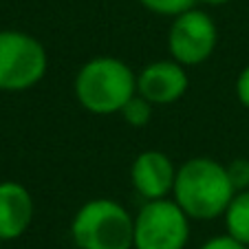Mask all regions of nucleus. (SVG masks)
I'll list each match as a JSON object with an SVG mask.
<instances>
[{"instance_id": "nucleus-1", "label": "nucleus", "mask_w": 249, "mask_h": 249, "mask_svg": "<svg viewBox=\"0 0 249 249\" xmlns=\"http://www.w3.org/2000/svg\"><path fill=\"white\" fill-rule=\"evenodd\" d=\"M172 192L174 201L190 218L210 221L225 214L236 190L231 188L225 165L207 157H196L177 170Z\"/></svg>"}, {"instance_id": "nucleus-2", "label": "nucleus", "mask_w": 249, "mask_h": 249, "mask_svg": "<svg viewBox=\"0 0 249 249\" xmlns=\"http://www.w3.org/2000/svg\"><path fill=\"white\" fill-rule=\"evenodd\" d=\"M137 93V77L117 57H93L75 77V95L89 113L113 115Z\"/></svg>"}, {"instance_id": "nucleus-3", "label": "nucleus", "mask_w": 249, "mask_h": 249, "mask_svg": "<svg viewBox=\"0 0 249 249\" xmlns=\"http://www.w3.org/2000/svg\"><path fill=\"white\" fill-rule=\"evenodd\" d=\"M71 234L82 249H130L135 247V218L119 203L95 198L80 207Z\"/></svg>"}, {"instance_id": "nucleus-4", "label": "nucleus", "mask_w": 249, "mask_h": 249, "mask_svg": "<svg viewBox=\"0 0 249 249\" xmlns=\"http://www.w3.org/2000/svg\"><path fill=\"white\" fill-rule=\"evenodd\" d=\"M47 73V53L22 31H0V90H27Z\"/></svg>"}, {"instance_id": "nucleus-5", "label": "nucleus", "mask_w": 249, "mask_h": 249, "mask_svg": "<svg viewBox=\"0 0 249 249\" xmlns=\"http://www.w3.org/2000/svg\"><path fill=\"white\" fill-rule=\"evenodd\" d=\"M188 221L177 201H148L135 218V249H183L190 236Z\"/></svg>"}, {"instance_id": "nucleus-6", "label": "nucleus", "mask_w": 249, "mask_h": 249, "mask_svg": "<svg viewBox=\"0 0 249 249\" xmlns=\"http://www.w3.org/2000/svg\"><path fill=\"white\" fill-rule=\"evenodd\" d=\"M216 47V27L205 11L188 9L177 16L168 33V49L179 64H201Z\"/></svg>"}, {"instance_id": "nucleus-7", "label": "nucleus", "mask_w": 249, "mask_h": 249, "mask_svg": "<svg viewBox=\"0 0 249 249\" xmlns=\"http://www.w3.org/2000/svg\"><path fill=\"white\" fill-rule=\"evenodd\" d=\"M188 75L179 62H152L137 75V93L150 104H172L188 90Z\"/></svg>"}, {"instance_id": "nucleus-8", "label": "nucleus", "mask_w": 249, "mask_h": 249, "mask_svg": "<svg viewBox=\"0 0 249 249\" xmlns=\"http://www.w3.org/2000/svg\"><path fill=\"white\" fill-rule=\"evenodd\" d=\"M130 179L135 190L146 198H165L168 192L174 190V179H177V170H174L170 157H165L159 150L141 152L135 159L130 170Z\"/></svg>"}, {"instance_id": "nucleus-9", "label": "nucleus", "mask_w": 249, "mask_h": 249, "mask_svg": "<svg viewBox=\"0 0 249 249\" xmlns=\"http://www.w3.org/2000/svg\"><path fill=\"white\" fill-rule=\"evenodd\" d=\"M33 218V198L16 181L0 183V240H14L27 231Z\"/></svg>"}, {"instance_id": "nucleus-10", "label": "nucleus", "mask_w": 249, "mask_h": 249, "mask_svg": "<svg viewBox=\"0 0 249 249\" xmlns=\"http://www.w3.org/2000/svg\"><path fill=\"white\" fill-rule=\"evenodd\" d=\"M227 234L243 245H249V190L236 192L225 210Z\"/></svg>"}, {"instance_id": "nucleus-11", "label": "nucleus", "mask_w": 249, "mask_h": 249, "mask_svg": "<svg viewBox=\"0 0 249 249\" xmlns=\"http://www.w3.org/2000/svg\"><path fill=\"white\" fill-rule=\"evenodd\" d=\"M124 117V122L132 128H143L150 124L152 119V104L148 102L146 97H141V95H132L126 104H124V108L119 110Z\"/></svg>"}, {"instance_id": "nucleus-12", "label": "nucleus", "mask_w": 249, "mask_h": 249, "mask_svg": "<svg viewBox=\"0 0 249 249\" xmlns=\"http://www.w3.org/2000/svg\"><path fill=\"white\" fill-rule=\"evenodd\" d=\"M141 5L146 9L155 11V14H161V16H177L183 14L188 9H194V2L196 0H139Z\"/></svg>"}, {"instance_id": "nucleus-13", "label": "nucleus", "mask_w": 249, "mask_h": 249, "mask_svg": "<svg viewBox=\"0 0 249 249\" xmlns=\"http://www.w3.org/2000/svg\"><path fill=\"white\" fill-rule=\"evenodd\" d=\"M227 168V177L231 181V188L236 192H243L249 188V161L247 159H234Z\"/></svg>"}, {"instance_id": "nucleus-14", "label": "nucleus", "mask_w": 249, "mask_h": 249, "mask_svg": "<svg viewBox=\"0 0 249 249\" xmlns=\"http://www.w3.org/2000/svg\"><path fill=\"white\" fill-rule=\"evenodd\" d=\"M201 249H247V245H243L240 240H236L234 236H216V238L207 240Z\"/></svg>"}, {"instance_id": "nucleus-15", "label": "nucleus", "mask_w": 249, "mask_h": 249, "mask_svg": "<svg viewBox=\"0 0 249 249\" xmlns=\"http://www.w3.org/2000/svg\"><path fill=\"white\" fill-rule=\"evenodd\" d=\"M236 95H238L240 104L245 108H249V66L240 71L238 80H236Z\"/></svg>"}, {"instance_id": "nucleus-16", "label": "nucleus", "mask_w": 249, "mask_h": 249, "mask_svg": "<svg viewBox=\"0 0 249 249\" xmlns=\"http://www.w3.org/2000/svg\"><path fill=\"white\" fill-rule=\"evenodd\" d=\"M201 2H205V5H212V7H218V5H225V2H230V0H201Z\"/></svg>"}, {"instance_id": "nucleus-17", "label": "nucleus", "mask_w": 249, "mask_h": 249, "mask_svg": "<svg viewBox=\"0 0 249 249\" xmlns=\"http://www.w3.org/2000/svg\"><path fill=\"white\" fill-rule=\"evenodd\" d=\"M247 249H249V245H247Z\"/></svg>"}, {"instance_id": "nucleus-18", "label": "nucleus", "mask_w": 249, "mask_h": 249, "mask_svg": "<svg viewBox=\"0 0 249 249\" xmlns=\"http://www.w3.org/2000/svg\"><path fill=\"white\" fill-rule=\"evenodd\" d=\"M77 249H82V247H77Z\"/></svg>"}]
</instances>
